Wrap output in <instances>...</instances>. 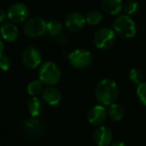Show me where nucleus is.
Listing matches in <instances>:
<instances>
[{
    "instance_id": "f3484780",
    "label": "nucleus",
    "mask_w": 146,
    "mask_h": 146,
    "mask_svg": "<svg viewBox=\"0 0 146 146\" xmlns=\"http://www.w3.org/2000/svg\"><path fill=\"white\" fill-rule=\"evenodd\" d=\"M108 116L113 121H120L121 119H123V117L125 115V110L122 106L115 102V104L108 106Z\"/></svg>"
},
{
    "instance_id": "a878e982",
    "label": "nucleus",
    "mask_w": 146,
    "mask_h": 146,
    "mask_svg": "<svg viewBox=\"0 0 146 146\" xmlns=\"http://www.w3.org/2000/svg\"><path fill=\"white\" fill-rule=\"evenodd\" d=\"M110 146H126V144L123 141H114V142L111 143Z\"/></svg>"
},
{
    "instance_id": "393cba45",
    "label": "nucleus",
    "mask_w": 146,
    "mask_h": 146,
    "mask_svg": "<svg viewBox=\"0 0 146 146\" xmlns=\"http://www.w3.org/2000/svg\"><path fill=\"white\" fill-rule=\"evenodd\" d=\"M6 17H7V11L0 8V23L3 24L6 20Z\"/></svg>"
},
{
    "instance_id": "6e6552de",
    "label": "nucleus",
    "mask_w": 146,
    "mask_h": 146,
    "mask_svg": "<svg viewBox=\"0 0 146 146\" xmlns=\"http://www.w3.org/2000/svg\"><path fill=\"white\" fill-rule=\"evenodd\" d=\"M22 63L29 69H36L40 66L42 57H41L40 51L35 47H28L23 51L21 56Z\"/></svg>"
},
{
    "instance_id": "6ab92c4d",
    "label": "nucleus",
    "mask_w": 146,
    "mask_h": 146,
    "mask_svg": "<svg viewBox=\"0 0 146 146\" xmlns=\"http://www.w3.org/2000/svg\"><path fill=\"white\" fill-rule=\"evenodd\" d=\"M44 88H43V83L40 80H34L30 82L27 85V92L31 96H38L40 94H42Z\"/></svg>"
},
{
    "instance_id": "5701e85b",
    "label": "nucleus",
    "mask_w": 146,
    "mask_h": 146,
    "mask_svg": "<svg viewBox=\"0 0 146 146\" xmlns=\"http://www.w3.org/2000/svg\"><path fill=\"white\" fill-rule=\"evenodd\" d=\"M136 96H137V98H138L139 102H140L143 106H146V82L142 83L141 85L137 86Z\"/></svg>"
},
{
    "instance_id": "423d86ee",
    "label": "nucleus",
    "mask_w": 146,
    "mask_h": 146,
    "mask_svg": "<svg viewBox=\"0 0 146 146\" xmlns=\"http://www.w3.org/2000/svg\"><path fill=\"white\" fill-rule=\"evenodd\" d=\"M69 62L76 69H86L92 62V53L86 49H77L69 55Z\"/></svg>"
},
{
    "instance_id": "7ed1b4c3",
    "label": "nucleus",
    "mask_w": 146,
    "mask_h": 146,
    "mask_svg": "<svg viewBox=\"0 0 146 146\" xmlns=\"http://www.w3.org/2000/svg\"><path fill=\"white\" fill-rule=\"evenodd\" d=\"M61 70L54 62H45L39 69V80L48 87H54L61 80Z\"/></svg>"
},
{
    "instance_id": "2eb2a0df",
    "label": "nucleus",
    "mask_w": 146,
    "mask_h": 146,
    "mask_svg": "<svg viewBox=\"0 0 146 146\" xmlns=\"http://www.w3.org/2000/svg\"><path fill=\"white\" fill-rule=\"evenodd\" d=\"M102 8L110 15H117L123 10L122 0H102Z\"/></svg>"
},
{
    "instance_id": "9b49d317",
    "label": "nucleus",
    "mask_w": 146,
    "mask_h": 146,
    "mask_svg": "<svg viewBox=\"0 0 146 146\" xmlns=\"http://www.w3.org/2000/svg\"><path fill=\"white\" fill-rule=\"evenodd\" d=\"M113 139V133L108 126H98L94 133V140L98 146H110Z\"/></svg>"
},
{
    "instance_id": "1a4fd4ad",
    "label": "nucleus",
    "mask_w": 146,
    "mask_h": 146,
    "mask_svg": "<svg viewBox=\"0 0 146 146\" xmlns=\"http://www.w3.org/2000/svg\"><path fill=\"white\" fill-rule=\"evenodd\" d=\"M87 23L86 17L81 12L74 11L69 13L65 18V26L71 32H79L85 27Z\"/></svg>"
},
{
    "instance_id": "39448f33",
    "label": "nucleus",
    "mask_w": 146,
    "mask_h": 146,
    "mask_svg": "<svg viewBox=\"0 0 146 146\" xmlns=\"http://www.w3.org/2000/svg\"><path fill=\"white\" fill-rule=\"evenodd\" d=\"M24 32L27 36L36 38L47 32V22L40 16H33L24 23Z\"/></svg>"
},
{
    "instance_id": "20e7f679",
    "label": "nucleus",
    "mask_w": 146,
    "mask_h": 146,
    "mask_svg": "<svg viewBox=\"0 0 146 146\" xmlns=\"http://www.w3.org/2000/svg\"><path fill=\"white\" fill-rule=\"evenodd\" d=\"M115 32L108 27L100 28L94 33V43L100 50H108L115 42Z\"/></svg>"
},
{
    "instance_id": "dca6fc26",
    "label": "nucleus",
    "mask_w": 146,
    "mask_h": 146,
    "mask_svg": "<svg viewBox=\"0 0 146 146\" xmlns=\"http://www.w3.org/2000/svg\"><path fill=\"white\" fill-rule=\"evenodd\" d=\"M27 108L32 117H38L44 110V104L38 96H33L28 100Z\"/></svg>"
},
{
    "instance_id": "a211bd4d",
    "label": "nucleus",
    "mask_w": 146,
    "mask_h": 146,
    "mask_svg": "<svg viewBox=\"0 0 146 146\" xmlns=\"http://www.w3.org/2000/svg\"><path fill=\"white\" fill-rule=\"evenodd\" d=\"M102 20H104V14L100 10H96V9L90 10V11H88L87 13V15H86V21H87V23L92 26L100 24Z\"/></svg>"
},
{
    "instance_id": "b1692460",
    "label": "nucleus",
    "mask_w": 146,
    "mask_h": 146,
    "mask_svg": "<svg viewBox=\"0 0 146 146\" xmlns=\"http://www.w3.org/2000/svg\"><path fill=\"white\" fill-rule=\"evenodd\" d=\"M11 67V60L9 56L4 53L0 54V70L4 72H7Z\"/></svg>"
},
{
    "instance_id": "aec40b11",
    "label": "nucleus",
    "mask_w": 146,
    "mask_h": 146,
    "mask_svg": "<svg viewBox=\"0 0 146 146\" xmlns=\"http://www.w3.org/2000/svg\"><path fill=\"white\" fill-rule=\"evenodd\" d=\"M128 78L133 84H135V85H137V86L144 83V76H143V73L139 69H136V68H132V69L128 72Z\"/></svg>"
},
{
    "instance_id": "f8f14e48",
    "label": "nucleus",
    "mask_w": 146,
    "mask_h": 146,
    "mask_svg": "<svg viewBox=\"0 0 146 146\" xmlns=\"http://www.w3.org/2000/svg\"><path fill=\"white\" fill-rule=\"evenodd\" d=\"M0 35L6 42H14L18 38L19 31L15 23L11 21H5L0 27Z\"/></svg>"
},
{
    "instance_id": "ddd939ff",
    "label": "nucleus",
    "mask_w": 146,
    "mask_h": 146,
    "mask_svg": "<svg viewBox=\"0 0 146 146\" xmlns=\"http://www.w3.org/2000/svg\"><path fill=\"white\" fill-rule=\"evenodd\" d=\"M22 129L26 134L30 135V136H40L44 131V127L43 124L39 120L35 118L26 119L23 123H22Z\"/></svg>"
},
{
    "instance_id": "f03ea898",
    "label": "nucleus",
    "mask_w": 146,
    "mask_h": 146,
    "mask_svg": "<svg viewBox=\"0 0 146 146\" xmlns=\"http://www.w3.org/2000/svg\"><path fill=\"white\" fill-rule=\"evenodd\" d=\"M112 30L116 35L124 39H131L135 37L137 33V27L133 19L129 16L118 15L112 22Z\"/></svg>"
},
{
    "instance_id": "4468645a",
    "label": "nucleus",
    "mask_w": 146,
    "mask_h": 146,
    "mask_svg": "<svg viewBox=\"0 0 146 146\" xmlns=\"http://www.w3.org/2000/svg\"><path fill=\"white\" fill-rule=\"evenodd\" d=\"M43 100L51 106H58L62 100L61 92L55 87H47L42 92Z\"/></svg>"
},
{
    "instance_id": "9d476101",
    "label": "nucleus",
    "mask_w": 146,
    "mask_h": 146,
    "mask_svg": "<svg viewBox=\"0 0 146 146\" xmlns=\"http://www.w3.org/2000/svg\"><path fill=\"white\" fill-rule=\"evenodd\" d=\"M108 110L102 104L92 106L88 112V120L94 126H102L108 117Z\"/></svg>"
},
{
    "instance_id": "4be33fe9",
    "label": "nucleus",
    "mask_w": 146,
    "mask_h": 146,
    "mask_svg": "<svg viewBox=\"0 0 146 146\" xmlns=\"http://www.w3.org/2000/svg\"><path fill=\"white\" fill-rule=\"evenodd\" d=\"M139 4L135 0H127L124 4H123V11H124L125 15L127 16H132L135 15L138 11Z\"/></svg>"
},
{
    "instance_id": "0eeeda50",
    "label": "nucleus",
    "mask_w": 146,
    "mask_h": 146,
    "mask_svg": "<svg viewBox=\"0 0 146 146\" xmlns=\"http://www.w3.org/2000/svg\"><path fill=\"white\" fill-rule=\"evenodd\" d=\"M29 8L26 4L17 2L10 5L7 9V17L13 23H22L29 19Z\"/></svg>"
},
{
    "instance_id": "412c9836",
    "label": "nucleus",
    "mask_w": 146,
    "mask_h": 146,
    "mask_svg": "<svg viewBox=\"0 0 146 146\" xmlns=\"http://www.w3.org/2000/svg\"><path fill=\"white\" fill-rule=\"evenodd\" d=\"M63 26L59 20H50L47 22V33L51 36H57L62 32Z\"/></svg>"
},
{
    "instance_id": "f257e3e1",
    "label": "nucleus",
    "mask_w": 146,
    "mask_h": 146,
    "mask_svg": "<svg viewBox=\"0 0 146 146\" xmlns=\"http://www.w3.org/2000/svg\"><path fill=\"white\" fill-rule=\"evenodd\" d=\"M118 86L113 80L104 79L96 85L94 96L98 104L104 106H110L115 104L118 98Z\"/></svg>"
},
{
    "instance_id": "bb28decb",
    "label": "nucleus",
    "mask_w": 146,
    "mask_h": 146,
    "mask_svg": "<svg viewBox=\"0 0 146 146\" xmlns=\"http://www.w3.org/2000/svg\"><path fill=\"white\" fill-rule=\"evenodd\" d=\"M3 50H4V43H3V41L0 39V54L3 53Z\"/></svg>"
}]
</instances>
